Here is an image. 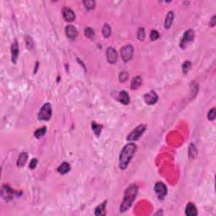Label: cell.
Returning a JSON list of instances; mask_svg holds the SVG:
<instances>
[{
	"mask_svg": "<svg viewBox=\"0 0 216 216\" xmlns=\"http://www.w3.org/2000/svg\"><path fill=\"white\" fill-rule=\"evenodd\" d=\"M137 146L134 143H129L126 144L122 149L121 154L119 156V167L122 170H125L129 165L131 160L133 159L134 155L136 152Z\"/></svg>",
	"mask_w": 216,
	"mask_h": 216,
	"instance_id": "1",
	"label": "cell"
},
{
	"mask_svg": "<svg viewBox=\"0 0 216 216\" xmlns=\"http://www.w3.org/2000/svg\"><path fill=\"white\" fill-rule=\"evenodd\" d=\"M137 193H138V186L137 185H131L130 187L126 189L125 193H124V197L121 206H120V211L121 212H125L127 211L131 205L134 203V199L136 198Z\"/></svg>",
	"mask_w": 216,
	"mask_h": 216,
	"instance_id": "2",
	"label": "cell"
},
{
	"mask_svg": "<svg viewBox=\"0 0 216 216\" xmlns=\"http://www.w3.org/2000/svg\"><path fill=\"white\" fill-rule=\"evenodd\" d=\"M145 130H146V125H144V124L139 125L138 127H135L134 130L131 132L130 134H128V136L127 137V140H128V141H136L139 139H140V137L143 135Z\"/></svg>",
	"mask_w": 216,
	"mask_h": 216,
	"instance_id": "3",
	"label": "cell"
},
{
	"mask_svg": "<svg viewBox=\"0 0 216 216\" xmlns=\"http://www.w3.org/2000/svg\"><path fill=\"white\" fill-rule=\"evenodd\" d=\"M52 117V106L50 103H46L42 106L38 113V119L41 121H48Z\"/></svg>",
	"mask_w": 216,
	"mask_h": 216,
	"instance_id": "4",
	"label": "cell"
},
{
	"mask_svg": "<svg viewBox=\"0 0 216 216\" xmlns=\"http://www.w3.org/2000/svg\"><path fill=\"white\" fill-rule=\"evenodd\" d=\"M134 55V48L132 45H126L121 49V57L123 62L127 63L132 59Z\"/></svg>",
	"mask_w": 216,
	"mask_h": 216,
	"instance_id": "5",
	"label": "cell"
},
{
	"mask_svg": "<svg viewBox=\"0 0 216 216\" xmlns=\"http://www.w3.org/2000/svg\"><path fill=\"white\" fill-rule=\"evenodd\" d=\"M194 36H195V33L193 30H188L187 31L185 32L184 35L182 36V38L180 42V47L181 48H186V47L188 44H190L192 41L194 40Z\"/></svg>",
	"mask_w": 216,
	"mask_h": 216,
	"instance_id": "6",
	"label": "cell"
},
{
	"mask_svg": "<svg viewBox=\"0 0 216 216\" xmlns=\"http://www.w3.org/2000/svg\"><path fill=\"white\" fill-rule=\"evenodd\" d=\"M155 192L157 194V197L159 199H163V198H165L166 194H167V188L163 182L158 181L155 185Z\"/></svg>",
	"mask_w": 216,
	"mask_h": 216,
	"instance_id": "7",
	"label": "cell"
},
{
	"mask_svg": "<svg viewBox=\"0 0 216 216\" xmlns=\"http://www.w3.org/2000/svg\"><path fill=\"white\" fill-rule=\"evenodd\" d=\"M144 102H146V104L148 105H154L156 104L157 101H158V95L155 91H150V92L147 93L143 96Z\"/></svg>",
	"mask_w": 216,
	"mask_h": 216,
	"instance_id": "8",
	"label": "cell"
},
{
	"mask_svg": "<svg viewBox=\"0 0 216 216\" xmlns=\"http://www.w3.org/2000/svg\"><path fill=\"white\" fill-rule=\"evenodd\" d=\"M2 197L4 198V199H6V200H10V199H12L14 197V196H15V193H16V192H15V191L12 189V188H10L9 186H7V185H5V186H3V188H2Z\"/></svg>",
	"mask_w": 216,
	"mask_h": 216,
	"instance_id": "9",
	"label": "cell"
},
{
	"mask_svg": "<svg viewBox=\"0 0 216 216\" xmlns=\"http://www.w3.org/2000/svg\"><path fill=\"white\" fill-rule=\"evenodd\" d=\"M106 59L111 64H115L118 60V53L113 48H109L106 50Z\"/></svg>",
	"mask_w": 216,
	"mask_h": 216,
	"instance_id": "10",
	"label": "cell"
},
{
	"mask_svg": "<svg viewBox=\"0 0 216 216\" xmlns=\"http://www.w3.org/2000/svg\"><path fill=\"white\" fill-rule=\"evenodd\" d=\"M62 13H63L64 19L66 21H68V22H71V21H73L75 19V14H74V12L71 9L68 8V7H64V9H63Z\"/></svg>",
	"mask_w": 216,
	"mask_h": 216,
	"instance_id": "11",
	"label": "cell"
},
{
	"mask_svg": "<svg viewBox=\"0 0 216 216\" xmlns=\"http://www.w3.org/2000/svg\"><path fill=\"white\" fill-rule=\"evenodd\" d=\"M65 33L67 37L70 40H74L78 35V31L77 29L73 26H67L65 28Z\"/></svg>",
	"mask_w": 216,
	"mask_h": 216,
	"instance_id": "12",
	"label": "cell"
},
{
	"mask_svg": "<svg viewBox=\"0 0 216 216\" xmlns=\"http://www.w3.org/2000/svg\"><path fill=\"white\" fill-rule=\"evenodd\" d=\"M11 54H12V62L15 64L19 57V45L16 40L14 41L13 44L11 46Z\"/></svg>",
	"mask_w": 216,
	"mask_h": 216,
	"instance_id": "13",
	"label": "cell"
},
{
	"mask_svg": "<svg viewBox=\"0 0 216 216\" xmlns=\"http://www.w3.org/2000/svg\"><path fill=\"white\" fill-rule=\"evenodd\" d=\"M186 214L188 216H195L197 214V210L196 206L193 203H188L186 207Z\"/></svg>",
	"mask_w": 216,
	"mask_h": 216,
	"instance_id": "14",
	"label": "cell"
},
{
	"mask_svg": "<svg viewBox=\"0 0 216 216\" xmlns=\"http://www.w3.org/2000/svg\"><path fill=\"white\" fill-rule=\"evenodd\" d=\"M118 100H119V102H121V103H123V104H124V105H127V104H129V102H130L129 95H128V94H127L126 91H124V90H123V91H121V92L119 93Z\"/></svg>",
	"mask_w": 216,
	"mask_h": 216,
	"instance_id": "15",
	"label": "cell"
},
{
	"mask_svg": "<svg viewBox=\"0 0 216 216\" xmlns=\"http://www.w3.org/2000/svg\"><path fill=\"white\" fill-rule=\"evenodd\" d=\"M27 159H28V154L26 152H22L20 155H19V158H18V160H17V165L19 167H22L24 165H26V161H27Z\"/></svg>",
	"mask_w": 216,
	"mask_h": 216,
	"instance_id": "16",
	"label": "cell"
},
{
	"mask_svg": "<svg viewBox=\"0 0 216 216\" xmlns=\"http://www.w3.org/2000/svg\"><path fill=\"white\" fill-rule=\"evenodd\" d=\"M173 19H174V13L172 11H169L167 13V15L165 17V28L169 29L171 26H172V24L173 22Z\"/></svg>",
	"mask_w": 216,
	"mask_h": 216,
	"instance_id": "17",
	"label": "cell"
},
{
	"mask_svg": "<svg viewBox=\"0 0 216 216\" xmlns=\"http://www.w3.org/2000/svg\"><path fill=\"white\" fill-rule=\"evenodd\" d=\"M142 78L140 76L134 77V79L131 81V89H136L142 85Z\"/></svg>",
	"mask_w": 216,
	"mask_h": 216,
	"instance_id": "18",
	"label": "cell"
},
{
	"mask_svg": "<svg viewBox=\"0 0 216 216\" xmlns=\"http://www.w3.org/2000/svg\"><path fill=\"white\" fill-rule=\"evenodd\" d=\"M106 201L103 202L102 204H100L98 207H96L95 210V214L96 215H106Z\"/></svg>",
	"mask_w": 216,
	"mask_h": 216,
	"instance_id": "19",
	"label": "cell"
},
{
	"mask_svg": "<svg viewBox=\"0 0 216 216\" xmlns=\"http://www.w3.org/2000/svg\"><path fill=\"white\" fill-rule=\"evenodd\" d=\"M70 171V165L68 162H64L62 165L57 168V172L62 175H64Z\"/></svg>",
	"mask_w": 216,
	"mask_h": 216,
	"instance_id": "20",
	"label": "cell"
},
{
	"mask_svg": "<svg viewBox=\"0 0 216 216\" xmlns=\"http://www.w3.org/2000/svg\"><path fill=\"white\" fill-rule=\"evenodd\" d=\"M111 29L110 25H109V24H106V23L104 24V26L102 27V34H103V36H104L105 38H108V37L111 35Z\"/></svg>",
	"mask_w": 216,
	"mask_h": 216,
	"instance_id": "21",
	"label": "cell"
},
{
	"mask_svg": "<svg viewBox=\"0 0 216 216\" xmlns=\"http://www.w3.org/2000/svg\"><path fill=\"white\" fill-rule=\"evenodd\" d=\"M91 127H92V130L93 132L95 133V134L96 135L97 137L100 136V134H101V132H102V125H100V124L96 123L95 122H93L92 124H91Z\"/></svg>",
	"mask_w": 216,
	"mask_h": 216,
	"instance_id": "22",
	"label": "cell"
},
{
	"mask_svg": "<svg viewBox=\"0 0 216 216\" xmlns=\"http://www.w3.org/2000/svg\"><path fill=\"white\" fill-rule=\"evenodd\" d=\"M85 35L87 38L90 39V40H93V39L95 38V31L90 27L85 28Z\"/></svg>",
	"mask_w": 216,
	"mask_h": 216,
	"instance_id": "23",
	"label": "cell"
},
{
	"mask_svg": "<svg viewBox=\"0 0 216 216\" xmlns=\"http://www.w3.org/2000/svg\"><path fill=\"white\" fill-rule=\"evenodd\" d=\"M83 3H84V5H85V7L86 10H93V9H95V1H93V0H87V1H84Z\"/></svg>",
	"mask_w": 216,
	"mask_h": 216,
	"instance_id": "24",
	"label": "cell"
},
{
	"mask_svg": "<svg viewBox=\"0 0 216 216\" xmlns=\"http://www.w3.org/2000/svg\"><path fill=\"white\" fill-rule=\"evenodd\" d=\"M47 132V128L46 127H42L41 128H39L35 132V137L36 139H41V137H43Z\"/></svg>",
	"mask_w": 216,
	"mask_h": 216,
	"instance_id": "25",
	"label": "cell"
},
{
	"mask_svg": "<svg viewBox=\"0 0 216 216\" xmlns=\"http://www.w3.org/2000/svg\"><path fill=\"white\" fill-rule=\"evenodd\" d=\"M197 148L194 146L193 143H191L189 146V150H188V154L191 158H195V156H197Z\"/></svg>",
	"mask_w": 216,
	"mask_h": 216,
	"instance_id": "26",
	"label": "cell"
},
{
	"mask_svg": "<svg viewBox=\"0 0 216 216\" xmlns=\"http://www.w3.org/2000/svg\"><path fill=\"white\" fill-rule=\"evenodd\" d=\"M137 36H138V39H139V40H140V41H143V40L145 39V31H144V29L143 28L139 29Z\"/></svg>",
	"mask_w": 216,
	"mask_h": 216,
	"instance_id": "27",
	"label": "cell"
},
{
	"mask_svg": "<svg viewBox=\"0 0 216 216\" xmlns=\"http://www.w3.org/2000/svg\"><path fill=\"white\" fill-rule=\"evenodd\" d=\"M216 117V109L215 108H212L209 112H208V118L210 121H214Z\"/></svg>",
	"mask_w": 216,
	"mask_h": 216,
	"instance_id": "28",
	"label": "cell"
},
{
	"mask_svg": "<svg viewBox=\"0 0 216 216\" xmlns=\"http://www.w3.org/2000/svg\"><path fill=\"white\" fill-rule=\"evenodd\" d=\"M191 62H189V61H186L184 64H182V72L184 73H187L189 71V69H190L191 68Z\"/></svg>",
	"mask_w": 216,
	"mask_h": 216,
	"instance_id": "29",
	"label": "cell"
},
{
	"mask_svg": "<svg viewBox=\"0 0 216 216\" xmlns=\"http://www.w3.org/2000/svg\"><path fill=\"white\" fill-rule=\"evenodd\" d=\"M160 37V34L159 32L156 31V30H153L150 32V40L151 41H156L157 39Z\"/></svg>",
	"mask_w": 216,
	"mask_h": 216,
	"instance_id": "30",
	"label": "cell"
},
{
	"mask_svg": "<svg viewBox=\"0 0 216 216\" xmlns=\"http://www.w3.org/2000/svg\"><path fill=\"white\" fill-rule=\"evenodd\" d=\"M127 78H128V73H127V72H125V71L122 72V73H120V74H119V80H120L121 82L127 81Z\"/></svg>",
	"mask_w": 216,
	"mask_h": 216,
	"instance_id": "31",
	"label": "cell"
},
{
	"mask_svg": "<svg viewBox=\"0 0 216 216\" xmlns=\"http://www.w3.org/2000/svg\"><path fill=\"white\" fill-rule=\"evenodd\" d=\"M26 46H27V48H28V49H30V50L32 49L33 46H34V43H33L31 37H30V36H27V37H26Z\"/></svg>",
	"mask_w": 216,
	"mask_h": 216,
	"instance_id": "32",
	"label": "cell"
},
{
	"mask_svg": "<svg viewBox=\"0 0 216 216\" xmlns=\"http://www.w3.org/2000/svg\"><path fill=\"white\" fill-rule=\"evenodd\" d=\"M36 165H37V160H36V159H33V160H31V163H30V165H29V167L31 169V170H33V169L35 168V166H36Z\"/></svg>",
	"mask_w": 216,
	"mask_h": 216,
	"instance_id": "33",
	"label": "cell"
},
{
	"mask_svg": "<svg viewBox=\"0 0 216 216\" xmlns=\"http://www.w3.org/2000/svg\"><path fill=\"white\" fill-rule=\"evenodd\" d=\"M216 17L215 15H214L213 17H212V19H211V20H210V26H211V27H214V26H215V23H216Z\"/></svg>",
	"mask_w": 216,
	"mask_h": 216,
	"instance_id": "34",
	"label": "cell"
}]
</instances>
